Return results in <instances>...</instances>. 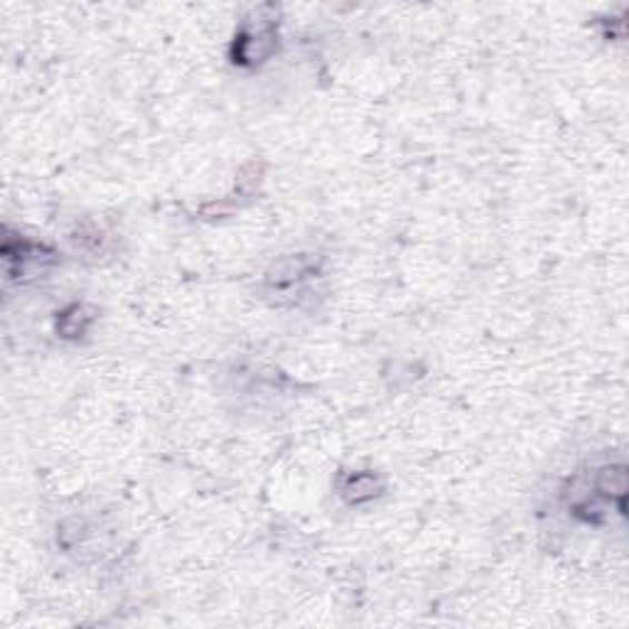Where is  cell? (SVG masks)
<instances>
[{"mask_svg":"<svg viewBox=\"0 0 629 629\" xmlns=\"http://www.w3.org/2000/svg\"><path fill=\"white\" fill-rule=\"evenodd\" d=\"M627 472L625 465H605L592 472H580L568 485L566 505L570 515L586 523H610L612 515L625 517Z\"/></svg>","mask_w":629,"mask_h":629,"instance_id":"1","label":"cell"},{"mask_svg":"<svg viewBox=\"0 0 629 629\" xmlns=\"http://www.w3.org/2000/svg\"><path fill=\"white\" fill-rule=\"evenodd\" d=\"M3 261H6L8 278L26 281V278L38 276L44 271V268L57 263V253L48 247H42V243H34L22 237L20 239L6 237Z\"/></svg>","mask_w":629,"mask_h":629,"instance_id":"2","label":"cell"},{"mask_svg":"<svg viewBox=\"0 0 629 629\" xmlns=\"http://www.w3.org/2000/svg\"><path fill=\"white\" fill-rule=\"evenodd\" d=\"M91 322H94V310L81 306V302H74V306H69L67 310L60 312V318H57V330L62 332V337L74 340V337H81L87 332Z\"/></svg>","mask_w":629,"mask_h":629,"instance_id":"5","label":"cell"},{"mask_svg":"<svg viewBox=\"0 0 629 629\" xmlns=\"http://www.w3.org/2000/svg\"><path fill=\"white\" fill-rule=\"evenodd\" d=\"M271 20L273 18H259V22H249V26L237 34L234 42L237 64H259L271 57L278 42V34Z\"/></svg>","mask_w":629,"mask_h":629,"instance_id":"3","label":"cell"},{"mask_svg":"<svg viewBox=\"0 0 629 629\" xmlns=\"http://www.w3.org/2000/svg\"><path fill=\"white\" fill-rule=\"evenodd\" d=\"M381 480L371 472H347L340 480V495L349 505H362L381 495Z\"/></svg>","mask_w":629,"mask_h":629,"instance_id":"4","label":"cell"}]
</instances>
